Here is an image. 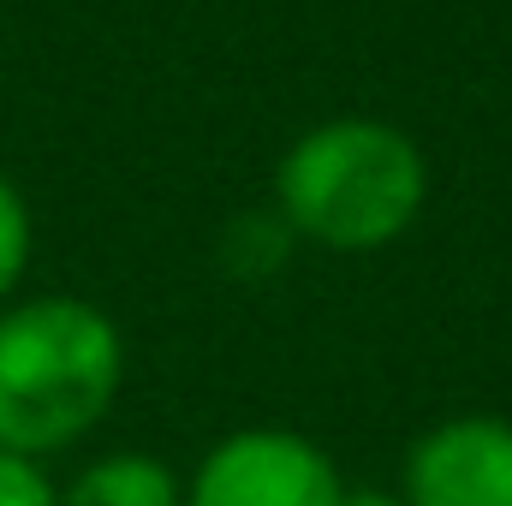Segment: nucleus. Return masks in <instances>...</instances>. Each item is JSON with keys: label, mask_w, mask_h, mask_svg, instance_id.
Listing matches in <instances>:
<instances>
[{"label": "nucleus", "mask_w": 512, "mask_h": 506, "mask_svg": "<svg viewBox=\"0 0 512 506\" xmlns=\"http://www.w3.org/2000/svg\"><path fill=\"white\" fill-rule=\"evenodd\" d=\"M340 506H405V495H382V489H346Z\"/></svg>", "instance_id": "6e6552de"}, {"label": "nucleus", "mask_w": 512, "mask_h": 506, "mask_svg": "<svg viewBox=\"0 0 512 506\" xmlns=\"http://www.w3.org/2000/svg\"><path fill=\"white\" fill-rule=\"evenodd\" d=\"M280 221L328 251H382L429 203L417 137L370 114L310 126L274 167Z\"/></svg>", "instance_id": "f03ea898"}, {"label": "nucleus", "mask_w": 512, "mask_h": 506, "mask_svg": "<svg viewBox=\"0 0 512 506\" xmlns=\"http://www.w3.org/2000/svg\"><path fill=\"white\" fill-rule=\"evenodd\" d=\"M399 495L405 506H512V423L471 411L423 429Z\"/></svg>", "instance_id": "20e7f679"}, {"label": "nucleus", "mask_w": 512, "mask_h": 506, "mask_svg": "<svg viewBox=\"0 0 512 506\" xmlns=\"http://www.w3.org/2000/svg\"><path fill=\"white\" fill-rule=\"evenodd\" d=\"M36 256V221H30V197L0 173V304L18 298L24 274Z\"/></svg>", "instance_id": "423d86ee"}, {"label": "nucleus", "mask_w": 512, "mask_h": 506, "mask_svg": "<svg viewBox=\"0 0 512 506\" xmlns=\"http://www.w3.org/2000/svg\"><path fill=\"white\" fill-rule=\"evenodd\" d=\"M126 334L72 292L0 304V447L54 459L78 447L120 399Z\"/></svg>", "instance_id": "f257e3e1"}, {"label": "nucleus", "mask_w": 512, "mask_h": 506, "mask_svg": "<svg viewBox=\"0 0 512 506\" xmlns=\"http://www.w3.org/2000/svg\"><path fill=\"white\" fill-rule=\"evenodd\" d=\"M60 506H185V483L155 453H102L60 489Z\"/></svg>", "instance_id": "39448f33"}, {"label": "nucleus", "mask_w": 512, "mask_h": 506, "mask_svg": "<svg viewBox=\"0 0 512 506\" xmlns=\"http://www.w3.org/2000/svg\"><path fill=\"white\" fill-rule=\"evenodd\" d=\"M0 506H60V483L42 471V459L0 447Z\"/></svg>", "instance_id": "0eeeda50"}, {"label": "nucleus", "mask_w": 512, "mask_h": 506, "mask_svg": "<svg viewBox=\"0 0 512 506\" xmlns=\"http://www.w3.org/2000/svg\"><path fill=\"white\" fill-rule=\"evenodd\" d=\"M346 483L334 459L298 429H233L221 435L191 483L185 506H340Z\"/></svg>", "instance_id": "7ed1b4c3"}]
</instances>
